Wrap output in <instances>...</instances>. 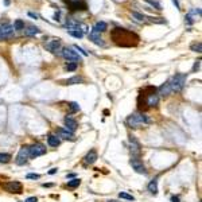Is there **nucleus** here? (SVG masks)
<instances>
[{
	"label": "nucleus",
	"mask_w": 202,
	"mask_h": 202,
	"mask_svg": "<svg viewBox=\"0 0 202 202\" xmlns=\"http://www.w3.org/2000/svg\"><path fill=\"white\" fill-rule=\"evenodd\" d=\"M172 3H174V6H175L176 10H181V6H179V1H178V0H172Z\"/></svg>",
	"instance_id": "nucleus-41"
},
{
	"label": "nucleus",
	"mask_w": 202,
	"mask_h": 202,
	"mask_svg": "<svg viewBox=\"0 0 202 202\" xmlns=\"http://www.w3.org/2000/svg\"><path fill=\"white\" fill-rule=\"evenodd\" d=\"M26 202H38V198L37 197H28V198L26 199Z\"/></svg>",
	"instance_id": "nucleus-40"
},
{
	"label": "nucleus",
	"mask_w": 202,
	"mask_h": 202,
	"mask_svg": "<svg viewBox=\"0 0 202 202\" xmlns=\"http://www.w3.org/2000/svg\"><path fill=\"white\" fill-rule=\"evenodd\" d=\"M96 159H97L96 150H90L89 152L86 154V156H85V163H86V164H93V163L96 162Z\"/></svg>",
	"instance_id": "nucleus-16"
},
{
	"label": "nucleus",
	"mask_w": 202,
	"mask_h": 202,
	"mask_svg": "<svg viewBox=\"0 0 202 202\" xmlns=\"http://www.w3.org/2000/svg\"><path fill=\"white\" fill-rule=\"evenodd\" d=\"M152 23H166V20L163 18H148Z\"/></svg>",
	"instance_id": "nucleus-35"
},
{
	"label": "nucleus",
	"mask_w": 202,
	"mask_h": 202,
	"mask_svg": "<svg viewBox=\"0 0 202 202\" xmlns=\"http://www.w3.org/2000/svg\"><path fill=\"white\" fill-rule=\"evenodd\" d=\"M45 47L49 50L50 53H53V54H57V53L61 54V51H62V49H61V40L60 39L49 40V42L45 45Z\"/></svg>",
	"instance_id": "nucleus-8"
},
{
	"label": "nucleus",
	"mask_w": 202,
	"mask_h": 202,
	"mask_svg": "<svg viewBox=\"0 0 202 202\" xmlns=\"http://www.w3.org/2000/svg\"><path fill=\"white\" fill-rule=\"evenodd\" d=\"M12 156L10 154H4V152H0V163H8L11 162Z\"/></svg>",
	"instance_id": "nucleus-25"
},
{
	"label": "nucleus",
	"mask_w": 202,
	"mask_h": 202,
	"mask_svg": "<svg viewBox=\"0 0 202 202\" xmlns=\"http://www.w3.org/2000/svg\"><path fill=\"white\" fill-rule=\"evenodd\" d=\"M73 49H74V50H76V51H77V53H78V54H82V55H84V57H86V55H88V53H86L85 50H84V49H82V47H80V46H77V45H76V46H74V47H73Z\"/></svg>",
	"instance_id": "nucleus-34"
},
{
	"label": "nucleus",
	"mask_w": 202,
	"mask_h": 202,
	"mask_svg": "<svg viewBox=\"0 0 202 202\" xmlns=\"http://www.w3.org/2000/svg\"><path fill=\"white\" fill-rule=\"evenodd\" d=\"M80 183H81V181L78 178H74V179H72V181H69L67 182V187H70V189H76V187H78L80 186Z\"/></svg>",
	"instance_id": "nucleus-24"
},
{
	"label": "nucleus",
	"mask_w": 202,
	"mask_h": 202,
	"mask_svg": "<svg viewBox=\"0 0 202 202\" xmlns=\"http://www.w3.org/2000/svg\"><path fill=\"white\" fill-rule=\"evenodd\" d=\"M190 50H191V51H196V53H201L202 51V43L201 42L193 43L191 46H190Z\"/></svg>",
	"instance_id": "nucleus-27"
},
{
	"label": "nucleus",
	"mask_w": 202,
	"mask_h": 202,
	"mask_svg": "<svg viewBox=\"0 0 202 202\" xmlns=\"http://www.w3.org/2000/svg\"><path fill=\"white\" fill-rule=\"evenodd\" d=\"M61 55H63L67 61H72V62H76V63L82 61V58H81L80 54L77 53L74 49H70V47H65V49H62Z\"/></svg>",
	"instance_id": "nucleus-5"
},
{
	"label": "nucleus",
	"mask_w": 202,
	"mask_h": 202,
	"mask_svg": "<svg viewBox=\"0 0 202 202\" xmlns=\"http://www.w3.org/2000/svg\"><path fill=\"white\" fill-rule=\"evenodd\" d=\"M129 147H131V154H132L133 158H138L142 152V150H140V144L138 143V140L135 139V136H129Z\"/></svg>",
	"instance_id": "nucleus-9"
},
{
	"label": "nucleus",
	"mask_w": 202,
	"mask_h": 202,
	"mask_svg": "<svg viewBox=\"0 0 202 202\" xmlns=\"http://www.w3.org/2000/svg\"><path fill=\"white\" fill-rule=\"evenodd\" d=\"M69 106H70V113H74V112H78V111H80V105L77 103H70Z\"/></svg>",
	"instance_id": "nucleus-32"
},
{
	"label": "nucleus",
	"mask_w": 202,
	"mask_h": 202,
	"mask_svg": "<svg viewBox=\"0 0 202 202\" xmlns=\"http://www.w3.org/2000/svg\"><path fill=\"white\" fill-rule=\"evenodd\" d=\"M47 143H49L50 147H58L61 144V139L55 135H49V138H47Z\"/></svg>",
	"instance_id": "nucleus-18"
},
{
	"label": "nucleus",
	"mask_w": 202,
	"mask_h": 202,
	"mask_svg": "<svg viewBox=\"0 0 202 202\" xmlns=\"http://www.w3.org/2000/svg\"><path fill=\"white\" fill-rule=\"evenodd\" d=\"M28 156H30V152H28V146H23L22 148L19 150V152H18V156H16V164L22 166V164H26L27 163V159H28Z\"/></svg>",
	"instance_id": "nucleus-7"
},
{
	"label": "nucleus",
	"mask_w": 202,
	"mask_h": 202,
	"mask_svg": "<svg viewBox=\"0 0 202 202\" xmlns=\"http://www.w3.org/2000/svg\"><path fill=\"white\" fill-rule=\"evenodd\" d=\"M170 82V88H171V92H181V90L185 88L186 84V74H175L172 77Z\"/></svg>",
	"instance_id": "nucleus-3"
},
{
	"label": "nucleus",
	"mask_w": 202,
	"mask_h": 202,
	"mask_svg": "<svg viewBox=\"0 0 202 202\" xmlns=\"http://www.w3.org/2000/svg\"><path fill=\"white\" fill-rule=\"evenodd\" d=\"M159 92H160V94H162V96H169L170 93H172L171 92V88H170V82H169V81L160 86V88H159Z\"/></svg>",
	"instance_id": "nucleus-21"
},
{
	"label": "nucleus",
	"mask_w": 202,
	"mask_h": 202,
	"mask_svg": "<svg viewBox=\"0 0 202 202\" xmlns=\"http://www.w3.org/2000/svg\"><path fill=\"white\" fill-rule=\"evenodd\" d=\"M1 187H3L6 191L15 193V194H20V193L23 191V186H22V183H20V182H18V181L4 182V183H1Z\"/></svg>",
	"instance_id": "nucleus-4"
},
{
	"label": "nucleus",
	"mask_w": 202,
	"mask_h": 202,
	"mask_svg": "<svg viewBox=\"0 0 202 202\" xmlns=\"http://www.w3.org/2000/svg\"><path fill=\"white\" fill-rule=\"evenodd\" d=\"M199 66H201V60H197L196 63H194V66H193V72H197V70H199Z\"/></svg>",
	"instance_id": "nucleus-38"
},
{
	"label": "nucleus",
	"mask_w": 202,
	"mask_h": 202,
	"mask_svg": "<svg viewBox=\"0 0 202 202\" xmlns=\"http://www.w3.org/2000/svg\"><path fill=\"white\" fill-rule=\"evenodd\" d=\"M55 172H57V169H51L49 171V174H50V175H53V174H55Z\"/></svg>",
	"instance_id": "nucleus-44"
},
{
	"label": "nucleus",
	"mask_w": 202,
	"mask_h": 202,
	"mask_svg": "<svg viewBox=\"0 0 202 202\" xmlns=\"http://www.w3.org/2000/svg\"><path fill=\"white\" fill-rule=\"evenodd\" d=\"M28 152H30V156L37 158V156H40V155H45V154H46V147L43 146V144H40V143H35V144L28 147Z\"/></svg>",
	"instance_id": "nucleus-6"
},
{
	"label": "nucleus",
	"mask_w": 202,
	"mask_h": 202,
	"mask_svg": "<svg viewBox=\"0 0 202 202\" xmlns=\"http://www.w3.org/2000/svg\"><path fill=\"white\" fill-rule=\"evenodd\" d=\"M185 20H186V23H187V24H193V23H194L193 15H190V13H187V15L185 16Z\"/></svg>",
	"instance_id": "nucleus-36"
},
{
	"label": "nucleus",
	"mask_w": 202,
	"mask_h": 202,
	"mask_svg": "<svg viewBox=\"0 0 202 202\" xmlns=\"http://www.w3.org/2000/svg\"><path fill=\"white\" fill-rule=\"evenodd\" d=\"M190 15H198V16H201V8H193V10H190Z\"/></svg>",
	"instance_id": "nucleus-37"
},
{
	"label": "nucleus",
	"mask_w": 202,
	"mask_h": 202,
	"mask_svg": "<svg viewBox=\"0 0 202 202\" xmlns=\"http://www.w3.org/2000/svg\"><path fill=\"white\" fill-rule=\"evenodd\" d=\"M70 8L72 10H86V4L82 0H74V1H70Z\"/></svg>",
	"instance_id": "nucleus-17"
},
{
	"label": "nucleus",
	"mask_w": 202,
	"mask_h": 202,
	"mask_svg": "<svg viewBox=\"0 0 202 202\" xmlns=\"http://www.w3.org/2000/svg\"><path fill=\"white\" fill-rule=\"evenodd\" d=\"M131 166H132V169L135 170L136 172H139V174H147V170H146V166L143 164V162L138 158H132L131 159Z\"/></svg>",
	"instance_id": "nucleus-10"
},
{
	"label": "nucleus",
	"mask_w": 202,
	"mask_h": 202,
	"mask_svg": "<svg viewBox=\"0 0 202 202\" xmlns=\"http://www.w3.org/2000/svg\"><path fill=\"white\" fill-rule=\"evenodd\" d=\"M43 186H45V187H50V186H53V185H51V183H43Z\"/></svg>",
	"instance_id": "nucleus-45"
},
{
	"label": "nucleus",
	"mask_w": 202,
	"mask_h": 202,
	"mask_svg": "<svg viewBox=\"0 0 202 202\" xmlns=\"http://www.w3.org/2000/svg\"><path fill=\"white\" fill-rule=\"evenodd\" d=\"M148 191L151 193V194H154V196L158 194V181H156V179H154V181H151V182L148 183Z\"/></svg>",
	"instance_id": "nucleus-23"
},
{
	"label": "nucleus",
	"mask_w": 202,
	"mask_h": 202,
	"mask_svg": "<svg viewBox=\"0 0 202 202\" xmlns=\"http://www.w3.org/2000/svg\"><path fill=\"white\" fill-rule=\"evenodd\" d=\"M150 123H151V120L144 113H133V115L128 116V119H127V124L131 128H139L143 124H150Z\"/></svg>",
	"instance_id": "nucleus-2"
},
{
	"label": "nucleus",
	"mask_w": 202,
	"mask_h": 202,
	"mask_svg": "<svg viewBox=\"0 0 202 202\" xmlns=\"http://www.w3.org/2000/svg\"><path fill=\"white\" fill-rule=\"evenodd\" d=\"M146 1L150 4V6H152L155 10H158V11L162 10V6H160V3H158L156 0H146Z\"/></svg>",
	"instance_id": "nucleus-30"
},
{
	"label": "nucleus",
	"mask_w": 202,
	"mask_h": 202,
	"mask_svg": "<svg viewBox=\"0 0 202 202\" xmlns=\"http://www.w3.org/2000/svg\"><path fill=\"white\" fill-rule=\"evenodd\" d=\"M65 128L67 129V131H70V132H73L77 129V121L73 119V117L70 116H66L65 117Z\"/></svg>",
	"instance_id": "nucleus-12"
},
{
	"label": "nucleus",
	"mask_w": 202,
	"mask_h": 202,
	"mask_svg": "<svg viewBox=\"0 0 202 202\" xmlns=\"http://www.w3.org/2000/svg\"><path fill=\"white\" fill-rule=\"evenodd\" d=\"M106 27H108V24L105 23V22H97L94 26H93V30L92 31H94V33H104V31L106 30Z\"/></svg>",
	"instance_id": "nucleus-19"
},
{
	"label": "nucleus",
	"mask_w": 202,
	"mask_h": 202,
	"mask_svg": "<svg viewBox=\"0 0 202 202\" xmlns=\"http://www.w3.org/2000/svg\"><path fill=\"white\" fill-rule=\"evenodd\" d=\"M89 39L92 40L94 45H97V46H105V43H104L103 38L100 37L99 33H94V31H90L89 34Z\"/></svg>",
	"instance_id": "nucleus-13"
},
{
	"label": "nucleus",
	"mask_w": 202,
	"mask_h": 202,
	"mask_svg": "<svg viewBox=\"0 0 202 202\" xmlns=\"http://www.w3.org/2000/svg\"><path fill=\"white\" fill-rule=\"evenodd\" d=\"M158 103H159V96H158V94L152 93V94L147 96V100H146V105L147 106H156L158 105Z\"/></svg>",
	"instance_id": "nucleus-14"
},
{
	"label": "nucleus",
	"mask_w": 202,
	"mask_h": 202,
	"mask_svg": "<svg viewBox=\"0 0 202 202\" xmlns=\"http://www.w3.org/2000/svg\"><path fill=\"white\" fill-rule=\"evenodd\" d=\"M111 37H112L113 42L119 45V46L131 47V46H136L139 43V37L135 33L125 30V28H115L111 33Z\"/></svg>",
	"instance_id": "nucleus-1"
},
{
	"label": "nucleus",
	"mask_w": 202,
	"mask_h": 202,
	"mask_svg": "<svg viewBox=\"0 0 202 202\" xmlns=\"http://www.w3.org/2000/svg\"><path fill=\"white\" fill-rule=\"evenodd\" d=\"M28 16L34 18V19H38V15H37V13H34V12H28Z\"/></svg>",
	"instance_id": "nucleus-42"
},
{
	"label": "nucleus",
	"mask_w": 202,
	"mask_h": 202,
	"mask_svg": "<svg viewBox=\"0 0 202 202\" xmlns=\"http://www.w3.org/2000/svg\"><path fill=\"white\" fill-rule=\"evenodd\" d=\"M69 35H72V37H74V38H82L84 33L80 30H69Z\"/></svg>",
	"instance_id": "nucleus-29"
},
{
	"label": "nucleus",
	"mask_w": 202,
	"mask_h": 202,
	"mask_svg": "<svg viewBox=\"0 0 202 202\" xmlns=\"http://www.w3.org/2000/svg\"><path fill=\"white\" fill-rule=\"evenodd\" d=\"M13 30H24V22L23 20H20V19H18V20H15L13 22Z\"/></svg>",
	"instance_id": "nucleus-26"
},
{
	"label": "nucleus",
	"mask_w": 202,
	"mask_h": 202,
	"mask_svg": "<svg viewBox=\"0 0 202 202\" xmlns=\"http://www.w3.org/2000/svg\"><path fill=\"white\" fill-rule=\"evenodd\" d=\"M65 69H66L67 72H73V70L77 69V63L76 62H69L66 66H65Z\"/></svg>",
	"instance_id": "nucleus-33"
},
{
	"label": "nucleus",
	"mask_w": 202,
	"mask_h": 202,
	"mask_svg": "<svg viewBox=\"0 0 202 202\" xmlns=\"http://www.w3.org/2000/svg\"><path fill=\"white\" fill-rule=\"evenodd\" d=\"M39 174H27V179H39Z\"/></svg>",
	"instance_id": "nucleus-39"
},
{
	"label": "nucleus",
	"mask_w": 202,
	"mask_h": 202,
	"mask_svg": "<svg viewBox=\"0 0 202 202\" xmlns=\"http://www.w3.org/2000/svg\"><path fill=\"white\" fill-rule=\"evenodd\" d=\"M81 82H84V78L82 77H78V76L72 77V78H69V80L63 81L65 85H76V84H81Z\"/></svg>",
	"instance_id": "nucleus-20"
},
{
	"label": "nucleus",
	"mask_w": 202,
	"mask_h": 202,
	"mask_svg": "<svg viewBox=\"0 0 202 202\" xmlns=\"http://www.w3.org/2000/svg\"><path fill=\"white\" fill-rule=\"evenodd\" d=\"M39 33H40V30L35 26H28L27 30L24 31V34H26L27 37H34V35H37V34H39Z\"/></svg>",
	"instance_id": "nucleus-22"
},
{
	"label": "nucleus",
	"mask_w": 202,
	"mask_h": 202,
	"mask_svg": "<svg viewBox=\"0 0 202 202\" xmlns=\"http://www.w3.org/2000/svg\"><path fill=\"white\" fill-rule=\"evenodd\" d=\"M63 1H65V3H67V1H69V0H63Z\"/></svg>",
	"instance_id": "nucleus-46"
},
{
	"label": "nucleus",
	"mask_w": 202,
	"mask_h": 202,
	"mask_svg": "<svg viewBox=\"0 0 202 202\" xmlns=\"http://www.w3.org/2000/svg\"><path fill=\"white\" fill-rule=\"evenodd\" d=\"M119 197L121 199H127V201H135V197L131 196V194H128V193H125V191H121L119 194Z\"/></svg>",
	"instance_id": "nucleus-28"
},
{
	"label": "nucleus",
	"mask_w": 202,
	"mask_h": 202,
	"mask_svg": "<svg viewBox=\"0 0 202 202\" xmlns=\"http://www.w3.org/2000/svg\"><path fill=\"white\" fill-rule=\"evenodd\" d=\"M171 202H179V197H172Z\"/></svg>",
	"instance_id": "nucleus-43"
},
{
	"label": "nucleus",
	"mask_w": 202,
	"mask_h": 202,
	"mask_svg": "<svg viewBox=\"0 0 202 202\" xmlns=\"http://www.w3.org/2000/svg\"><path fill=\"white\" fill-rule=\"evenodd\" d=\"M13 35V27L11 24H4L0 27V39L11 38Z\"/></svg>",
	"instance_id": "nucleus-11"
},
{
	"label": "nucleus",
	"mask_w": 202,
	"mask_h": 202,
	"mask_svg": "<svg viewBox=\"0 0 202 202\" xmlns=\"http://www.w3.org/2000/svg\"><path fill=\"white\" fill-rule=\"evenodd\" d=\"M58 135H60V138H62V139L74 140V133H73V132H70V131H67L66 128L58 129Z\"/></svg>",
	"instance_id": "nucleus-15"
},
{
	"label": "nucleus",
	"mask_w": 202,
	"mask_h": 202,
	"mask_svg": "<svg viewBox=\"0 0 202 202\" xmlns=\"http://www.w3.org/2000/svg\"><path fill=\"white\" fill-rule=\"evenodd\" d=\"M132 18H135V19H136V20H139V22H144V20H146V16H144L143 13L135 12V11L132 12Z\"/></svg>",
	"instance_id": "nucleus-31"
}]
</instances>
